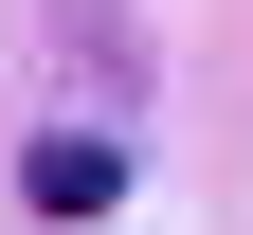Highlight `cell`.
<instances>
[{
	"label": "cell",
	"instance_id": "1",
	"mask_svg": "<svg viewBox=\"0 0 253 235\" xmlns=\"http://www.w3.org/2000/svg\"><path fill=\"white\" fill-rule=\"evenodd\" d=\"M18 181H37V217H109V199H126V145H109V127H54Z\"/></svg>",
	"mask_w": 253,
	"mask_h": 235
}]
</instances>
